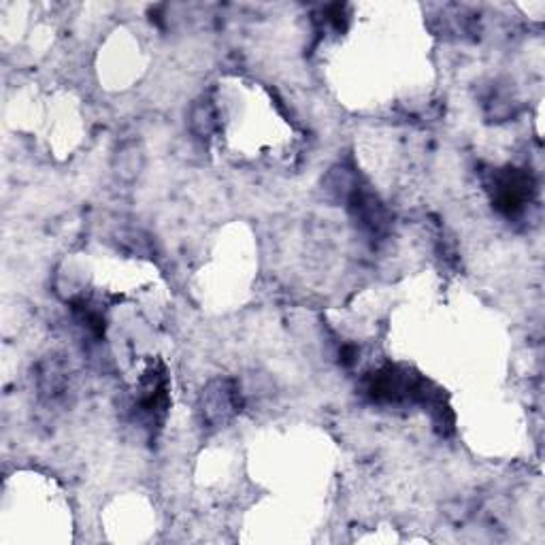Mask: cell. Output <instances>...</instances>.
<instances>
[{"label":"cell","mask_w":545,"mask_h":545,"mask_svg":"<svg viewBox=\"0 0 545 545\" xmlns=\"http://www.w3.org/2000/svg\"><path fill=\"white\" fill-rule=\"evenodd\" d=\"M239 407V394L226 384H217L215 390L207 392L205 401V414L211 422H224L228 416H232Z\"/></svg>","instance_id":"obj_1"},{"label":"cell","mask_w":545,"mask_h":545,"mask_svg":"<svg viewBox=\"0 0 545 545\" xmlns=\"http://www.w3.org/2000/svg\"><path fill=\"white\" fill-rule=\"evenodd\" d=\"M117 175H122L124 179H130L139 173L141 168V151H136V147H124L117 153Z\"/></svg>","instance_id":"obj_2"},{"label":"cell","mask_w":545,"mask_h":545,"mask_svg":"<svg viewBox=\"0 0 545 545\" xmlns=\"http://www.w3.org/2000/svg\"><path fill=\"white\" fill-rule=\"evenodd\" d=\"M192 128L198 132V134H209L213 128H215V115H213V107L207 102V104H198L192 113Z\"/></svg>","instance_id":"obj_3"}]
</instances>
